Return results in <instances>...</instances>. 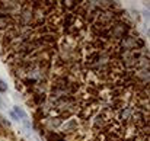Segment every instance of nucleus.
Returning <instances> with one entry per match:
<instances>
[{
  "instance_id": "6",
  "label": "nucleus",
  "mask_w": 150,
  "mask_h": 141,
  "mask_svg": "<svg viewBox=\"0 0 150 141\" xmlns=\"http://www.w3.org/2000/svg\"><path fill=\"white\" fill-rule=\"evenodd\" d=\"M0 105H2V99H0Z\"/></svg>"
},
{
  "instance_id": "5",
  "label": "nucleus",
  "mask_w": 150,
  "mask_h": 141,
  "mask_svg": "<svg viewBox=\"0 0 150 141\" xmlns=\"http://www.w3.org/2000/svg\"><path fill=\"white\" fill-rule=\"evenodd\" d=\"M9 115H10V116H12V119H15V121H19V119H18V116H16V115H15V113H13V111H12V112H10V113H9Z\"/></svg>"
},
{
  "instance_id": "3",
  "label": "nucleus",
  "mask_w": 150,
  "mask_h": 141,
  "mask_svg": "<svg viewBox=\"0 0 150 141\" xmlns=\"http://www.w3.org/2000/svg\"><path fill=\"white\" fill-rule=\"evenodd\" d=\"M13 113L18 116V119H21V121H24V119H28V115H26V112L24 111V108H21V106H13Z\"/></svg>"
},
{
  "instance_id": "4",
  "label": "nucleus",
  "mask_w": 150,
  "mask_h": 141,
  "mask_svg": "<svg viewBox=\"0 0 150 141\" xmlns=\"http://www.w3.org/2000/svg\"><path fill=\"white\" fill-rule=\"evenodd\" d=\"M5 92H8V84L3 80H0V93H5Z\"/></svg>"
},
{
  "instance_id": "2",
  "label": "nucleus",
  "mask_w": 150,
  "mask_h": 141,
  "mask_svg": "<svg viewBox=\"0 0 150 141\" xmlns=\"http://www.w3.org/2000/svg\"><path fill=\"white\" fill-rule=\"evenodd\" d=\"M13 25H18V18H12L9 15L0 13V34L5 32L9 28H12Z\"/></svg>"
},
{
  "instance_id": "1",
  "label": "nucleus",
  "mask_w": 150,
  "mask_h": 141,
  "mask_svg": "<svg viewBox=\"0 0 150 141\" xmlns=\"http://www.w3.org/2000/svg\"><path fill=\"white\" fill-rule=\"evenodd\" d=\"M80 125H82V121H80L77 116H72V118L66 119V121L63 122V125L60 126V128H61V135H64V137L73 135V134L80 128Z\"/></svg>"
}]
</instances>
